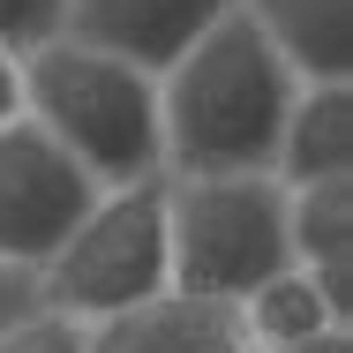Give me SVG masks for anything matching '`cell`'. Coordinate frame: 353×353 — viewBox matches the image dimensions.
<instances>
[{"label": "cell", "instance_id": "cell-5", "mask_svg": "<svg viewBox=\"0 0 353 353\" xmlns=\"http://www.w3.org/2000/svg\"><path fill=\"white\" fill-rule=\"evenodd\" d=\"M90 196H98V181L30 113L0 121V263L38 271L68 241V225L90 211Z\"/></svg>", "mask_w": 353, "mask_h": 353}, {"label": "cell", "instance_id": "cell-8", "mask_svg": "<svg viewBox=\"0 0 353 353\" xmlns=\"http://www.w3.org/2000/svg\"><path fill=\"white\" fill-rule=\"evenodd\" d=\"M83 353H256L241 316L218 308V301H150V308H128L113 323H90Z\"/></svg>", "mask_w": 353, "mask_h": 353}, {"label": "cell", "instance_id": "cell-14", "mask_svg": "<svg viewBox=\"0 0 353 353\" xmlns=\"http://www.w3.org/2000/svg\"><path fill=\"white\" fill-rule=\"evenodd\" d=\"M30 308H38V285H30V271L0 263V323H15V316H30Z\"/></svg>", "mask_w": 353, "mask_h": 353}, {"label": "cell", "instance_id": "cell-7", "mask_svg": "<svg viewBox=\"0 0 353 353\" xmlns=\"http://www.w3.org/2000/svg\"><path fill=\"white\" fill-rule=\"evenodd\" d=\"M285 248L331 293V308L353 316V173H323V181L285 188Z\"/></svg>", "mask_w": 353, "mask_h": 353}, {"label": "cell", "instance_id": "cell-6", "mask_svg": "<svg viewBox=\"0 0 353 353\" xmlns=\"http://www.w3.org/2000/svg\"><path fill=\"white\" fill-rule=\"evenodd\" d=\"M233 0H68V38L128 61L143 75H165Z\"/></svg>", "mask_w": 353, "mask_h": 353}, {"label": "cell", "instance_id": "cell-3", "mask_svg": "<svg viewBox=\"0 0 353 353\" xmlns=\"http://www.w3.org/2000/svg\"><path fill=\"white\" fill-rule=\"evenodd\" d=\"M165 263L181 301H248L293 263L279 173H165Z\"/></svg>", "mask_w": 353, "mask_h": 353}, {"label": "cell", "instance_id": "cell-11", "mask_svg": "<svg viewBox=\"0 0 353 353\" xmlns=\"http://www.w3.org/2000/svg\"><path fill=\"white\" fill-rule=\"evenodd\" d=\"M233 316H241V331H248V346H256V353H301V346H316V339L353 331V316H339L331 293L308 279L301 263L271 271L248 301H233Z\"/></svg>", "mask_w": 353, "mask_h": 353}, {"label": "cell", "instance_id": "cell-9", "mask_svg": "<svg viewBox=\"0 0 353 353\" xmlns=\"http://www.w3.org/2000/svg\"><path fill=\"white\" fill-rule=\"evenodd\" d=\"M271 173L285 188L323 181V173H353V75H323V83H301L293 90Z\"/></svg>", "mask_w": 353, "mask_h": 353}, {"label": "cell", "instance_id": "cell-4", "mask_svg": "<svg viewBox=\"0 0 353 353\" xmlns=\"http://www.w3.org/2000/svg\"><path fill=\"white\" fill-rule=\"evenodd\" d=\"M38 308L75 323H113L128 308H150L173 293L165 263V173L113 181L90 196V211L68 225V241L30 271Z\"/></svg>", "mask_w": 353, "mask_h": 353}, {"label": "cell", "instance_id": "cell-10", "mask_svg": "<svg viewBox=\"0 0 353 353\" xmlns=\"http://www.w3.org/2000/svg\"><path fill=\"white\" fill-rule=\"evenodd\" d=\"M301 83L353 75V0H233Z\"/></svg>", "mask_w": 353, "mask_h": 353}, {"label": "cell", "instance_id": "cell-12", "mask_svg": "<svg viewBox=\"0 0 353 353\" xmlns=\"http://www.w3.org/2000/svg\"><path fill=\"white\" fill-rule=\"evenodd\" d=\"M83 339H90V323L53 316V308H30V316L0 323V353H83Z\"/></svg>", "mask_w": 353, "mask_h": 353}, {"label": "cell", "instance_id": "cell-15", "mask_svg": "<svg viewBox=\"0 0 353 353\" xmlns=\"http://www.w3.org/2000/svg\"><path fill=\"white\" fill-rule=\"evenodd\" d=\"M15 113H23V53L0 46V121H15Z\"/></svg>", "mask_w": 353, "mask_h": 353}, {"label": "cell", "instance_id": "cell-13", "mask_svg": "<svg viewBox=\"0 0 353 353\" xmlns=\"http://www.w3.org/2000/svg\"><path fill=\"white\" fill-rule=\"evenodd\" d=\"M61 23H68V0H0V46H15V53L46 46Z\"/></svg>", "mask_w": 353, "mask_h": 353}, {"label": "cell", "instance_id": "cell-1", "mask_svg": "<svg viewBox=\"0 0 353 353\" xmlns=\"http://www.w3.org/2000/svg\"><path fill=\"white\" fill-rule=\"evenodd\" d=\"M293 90L301 75L279 61V46L241 8H225L158 75V165L165 173H271Z\"/></svg>", "mask_w": 353, "mask_h": 353}, {"label": "cell", "instance_id": "cell-2", "mask_svg": "<svg viewBox=\"0 0 353 353\" xmlns=\"http://www.w3.org/2000/svg\"><path fill=\"white\" fill-rule=\"evenodd\" d=\"M23 113L98 188L165 173L158 165V75L128 68V61L68 38V30H53L46 46L23 53Z\"/></svg>", "mask_w": 353, "mask_h": 353}]
</instances>
